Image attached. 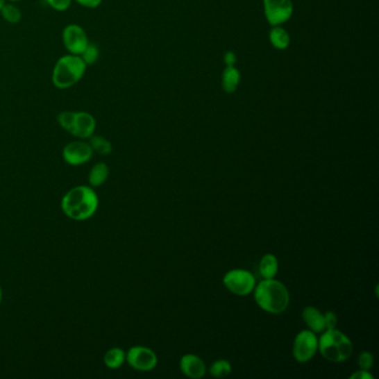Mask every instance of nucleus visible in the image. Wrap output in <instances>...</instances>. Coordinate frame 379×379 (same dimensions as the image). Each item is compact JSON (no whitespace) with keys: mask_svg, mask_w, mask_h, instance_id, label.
<instances>
[{"mask_svg":"<svg viewBox=\"0 0 379 379\" xmlns=\"http://www.w3.org/2000/svg\"><path fill=\"white\" fill-rule=\"evenodd\" d=\"M98 204V196L92 187L77 186L62 197V210L70 219L86 221L95 214Z\"/></svg>","mask_w":379,"mask_h":379,"instance_id":"nucleus-1","label":"nucleus"},{"mask_svg":"<svg viewBox=\"0 0 379 379\" xmlns=\"http://www.w3.org/2000/svg\"><path fill=\"white\" fill-rule=\"evenodd\" d=\"M255 301L265 312L280 314L287 310L289 293L283 283L275 278L262 279L255 286Z\"/></svg>","mask_w":379,"mask_h":379,"instance_id":"nucleus-2","label":"nucleus"},{"mask_svg":"<svg viewBox=\"0 0 379 379\" xmlns=\"http://www.w3.org/2000/svg\"><path fill=\"white\" fill-rule=\"evenodd\" d=\"M318 349L328 362H343L351 358L354 347L344 332L334 328L323 330L321 338H318Z\"/></svg>","mask_w":379,"mask_h":379,"instance_id":"nucleus-3","label":"nucleus"},{"mask_svg":"<svg viewBox=\"0 0 379 379\" xmlns=\"http://www.w3.org/2000/svg\"><path fill=\"white\" fill-rule=\"evenodd\" d=\"M87 65L81 56L67 55L58 59L53 70L51 81L59 90H66L77 84L86 71Z\"/></svg>","mask_w":379,"mask_h":379,"instance_id":"nucleus-4","label":"nucleus"},{"mask_svg":"<svg viewBox=\"0 0 379 379\" xmlns=\"http://www.w3.org/2000/svg\"><path fill=\"white\" fill-rule=\"evenodd\" d=\"M225 287L238 296H246L253 293L256 286L254 275L245 269H233L224 276Z\"/></svg>","mask_w":379,"mask_h":379,"instance_id":"nucleus-5","label":"nucleus"},{"mask_svg":"<svg viewBox=\"0 0 379 379\" xmlns=\"http://www.w3.org/2000/svg\"><path fill=\"white\" fill-rule=\"evenodd\" d=\"M318 351V338L312 330H301L294 340L293 355L301 364L310 362Z\"/></svg>","mask_w":379,"mask_h":379,"instance_id":"nucleus-6","label":"nucleus"},{"mask_svg":"<svg viewBox=\"0 0 379 379\" xmlns=\"http://www.w3.org/2000/svg\"><path fill=\"white\" fill-rule=\"evenodd\" d=\"M264 9L268 23L280 26L293 16L294 5L292 0H264Z\"/></svg>","mask_w":379,"mask_h":379,"instance_id":"nucleus-7","label":"nucleus"},{"mask_svg":"<svg viewBox=\"0 0 379 379\" xmlns=\"http://www.w3.org/2000/svg\"><path fill=\"white\" fill-rule=\"evenodd\" d=\"M126 362L136 371H149L156 367L158 358L151 348L144 346H134L126 354Z\"/></svg>","mask_w":379,"mask_h":379,"instance_id":"nucleus-8","label":"nucleus"},{"mask_svg":"<svg viewBox=\"0 0 379 379\" xmlns=\"http://www.w3.org/2000/svg\"><path fill=\"white\" fill-rule=\"evenodd\" d=\"M62 42L66 49L71 55H77V56H81L90 44L84 28H81V26L76 24L65 27L62 31Z\"/></svg>","mask_w":379,"mask_h":379,"instance_id":"nucleus-9","label":"nucleus"},{"mask_svg":"<svg viewBox=\"0 0 379 379\" xmlns=\"http://www.w3.org/2000/svg\"><path fill=\"white\" fill-rule=\"evenodd\" d=\"M92 153H94V151H92L90 142L77 140V142H69L68 145L65 146L64 151H62V158L67 164L79 166V165L90 162Z\"/></svg>","mask_w":379,"mask_h":379,"instance_id":"nucleus-10","label":"nucleus"},{"mask_svg":"<svg viewBox=\"0 0 379 379\" xmlns=\"http://www.w3.org/2000/svg\"><path fill=\"white\" fill-rule=\"evenodd\" d=\"M95 129L96 120L92 115L85 112H74L73 121L68 133L81 140H87L94 135Z\"/></svg>","mask_w":379,"mask_h":379,"instance_id":"nucleus-11","label":"nucleus"},{"mask_svg":"<svg viewBox=\"0 0 379 379\" xmlns=\"http://www.w3.org/2000/svg\"><path fill=\"white\" fill-rule=\"evenodd\" d=\"M179 366L183 373L193 379L204 377L207 371L204 360L193 354H187L181 357Z\"/></svg>","mask_w":379,"mask_h":379,"instance_id":"nucleus-12","label":"nucleus"},{"mask_svg":"<svg viewBox=\"0 0 379 379\" xmlns=\"http://www.w3.org/2000/svg\"><path fill=\"white\" fill-rule=\"evenodd\" d=\"M301 317H303V321H305L307 326L310 327V330L315 332V334L326 330L323 314H321L315 307H305L304 310L301 312Z\"/></svg>","mask_w":379,"mask_h":379,"instance_id":"nucleus-13","label":"nucleus"},{"mask_svg":"<svg viewBox=\"0 0 379 379\" xmlns=\"http://www.w3.org/2000/svg\"><path fill=\"white\" fill-rule=\"evenodd\" d=\"M240 79H242V75L237 68L235 66H226L221 77L223 90L227 94H234L239 86Z\"/></svg>","mask_w":379,"mask_h":379,"instance_id":"nucleus-14","label":"nucleus"},{"mask_svg":"<svg viewBox=\"0 0 379 379\" xmlns=\"http://www.w3.org/2000/svg\"><path fill=\"white\" fill-rule=\"evenodd\" d=\"M269 42L273 48L285 51L289 46L290 36L287 31H285L280 26H273V28L269 31Z\"/></svg>","mask_w":379,"mask_h":379,"instance_id":"nucleus-15","label":"nucleus"},{"mask_svg":"<svg viewBox=\"0 0 379 379\" xmlns=\"http://www.w3.org/2000/svg\"><path fill=\"white\" fill-rule=\"evenodd\" d=\"M278 271V260L273 254L262 257L260 262V273L264 279L275 278Z\"/></svg>","mask_w":379,"mask_h":379,"instance_id":"nucleus-16","label":"nucleus"},{"mask_svg":"<svg viewBox=\"0 0 379 379\" xmlns=\"http://www.w3.org/2000/svg\"><path fill=\"white\" fill-rule=\"evenodd\" d=\"M109 176V168L105 162H98L90 170L88 176L90 187H99L107 180Z\"/></svg>","mask_w":379,"mask_h":379,"instance_id":"nucleus-17","label":"nucleus"},{"mask_svg":"<svg viewBox=\"0 0 379 379\" xmlns=\"http://www.w3.org/2000/svg\"><path fill=\"white\" fill-rule=\"evenodd\" d=\"M126 362V353L121 348L114 347V348L107 351L106 354L103 356V362L107 367L116 369L123 365Z\"/></svg>","mask_w":379,"mask_h":379,"instance_id":"nucleus-18","label":"nucleus"},{"mask_svg":"<svg viewBox=\"0 0 379 379\" xmlns=\"http://www.w3.org/2000/svg\"><path fill=\"white\" fill-rule=\"evenodd\" d=\"M90 145L92 146V151L96 153H101V155H108L112 153V144L105 137L92 135V137H90Z\"/></svg>","mask_w":379,"mask_h":379,"instance_id":"nucleus-19","label":"nucleus"},{"mask_svg":"<svg viewBox=\"0 0 379 379\" xmlns=\"http://www.w3.org/2000/svg\"><path fill=\"white\" fill-rule=\"evenodd\" d=\"M210 371L212 376L216 377V378H224V377L228 376L232 373V365H230L228 360H216L210 366Z\"/></svg>","mask_w":379,"mask_h":379,"instance_id":"nucleus-20","label":"nucleus"},{"mask_svg":"<svg viewBox=\"0 0 379 379\" xmlns=\"http://www.w3.org/2000/svg\"><path fill=\"white\" fill-rule=\"evenodd\" d=\"M0 12H1L3 19L10 24L19 23L22 19V12H20L19 8L14 5H10V3H5L3 8L0 9Z\"/></svg>","mask_w":379,"mask_h":379,"instance_id":"nucleus-21","label":"nucleus"},{"mask_svg":"<svg viewBox=\"0 0 379 379\" xmlns=\"http://www.w3.org/2000/svg\"><path fill=\"white\" fill-rule=\"evenodd\" d=\"M81 57L87 66L88 65H94L97 62L98 57H99V49H98L95 44L90 42L86 49H85L84 53H81Z\"/></svg>","mask_w":379,"mask_h":379,"instance_id":"nucleus-22","label":"nucleus"},{"mask_svg":"<svg viewBox=\"0 0 379 379\" xmlns=\"http://www.w3.org/2000/svg\"><path fill=\"white\" fill-rule=\"evenodd\" d=\"M358 367L362 371H369L373 365V356L369 351H362L357 360Z\"/></svg>","mask_w":379,"mask_h":379,"instance_id":"nucleus-23","label":"nucleus"},{"mask_svg":"<svg viewBox=\"0 0 379 379\" xmlns=\"http://www.w3.org/2000/svg\"><path fill=\"white\" fill-rule=\"evenodd\" d=\"M49 6L58 12H65L71 5V0H47Z\"/></svg>","mask_w":379,"mask_h":379,"instance_id":"nucleus-24","label":"nucleus"},{"mask_svg":"<svg viewBox=\"0 0 379 379\" xmlns=\"http://www.w3.org/2000/svg\"><path fill=\"white\" fill-rule=\"evenodd\" d=\"M323 317H325V326L327 329H334L337 326V315L335 314L332 310H328V312L323 314Z\"/></svg>","mask_w":379,"mask_h":379,"instance_id":"nucleus-25","label":"nucleus"},{"mask_svg":"<svg viewBox=\"0 0 379 379\" xmlns=\"http://www.w3.org/2000/svg\"><path fill=\"white\" fill-rule=\"evenodd\" d=\"M373 376L368 371H357L356 373H351L349 379H373Z\"/></svg>","mask_w":379,"mask_h":379,"instance_id":"nucleus-26","label":"nucleus"},{"mask_svg":"<svg viewBox=\"0 0 379 379\" xmlns=\"http://www.w3.org/2000/svg\"><path fill=\"white\" fill-rule=\"evenodd\" d=\"M76 1L87 8H96L101 5L103 0H76Z\"/></svg>","mask_w":379,"mask_h":379,"instance_id":"nucleus-27","label":"nucleus"},{"mask_svg":"<svg viewBox=\"0 0 379 379\" xmlns=\"http://www.w3.org/2000/svg\"><path fill=\"white\" fill-rule=\"evenodd\" d=\"M224 62H225L226 66H235V64L237 62V58H236V55L233 51H226L224 55Z\"/></svg>","mask_w":379,"mask_h":379,"instance_id":"nucleus-28","label":"nucleus"},{"mask_svg":"<svg viewBox=\"0 0 379 379\" xmlns=\"http://www.w3.org/2000/svg\"><path fill=\"white\" fill-rule=\"evenodd\" d=\"M3 5H5V0H0V9L3 8Z\"/></svg>","mask_w":379,"mask_h":379,"instance_id":"nucleus-29","label":"nucleus"},{"mask_svg":"<svg viewBox=\"0 0 379 379\" xmlns=\"http://www.w3.org/2000/svg\"><path fill=\"white\" fill-rule=\"evenodd\" d=\"M1 299H3V289L0 287V303H1Z\"/></svg>","mask_w":379,"mask_h":379,"instance_id":"nucleus-30","label":"nucleus"},{"mask_svg":"<svg viewBox=\"0 0 379 379\" xmlns=\"http://www.w3.org/2000/svg\"><path fill=\"white\" fill-rule=\"evenodd\" d=\"M10 1H18V0H10Z\"/></svg>","mask_w":379,"mask_h":379,"instance_id":"nucleus-31","label":"nucleus"}]
</instances>
